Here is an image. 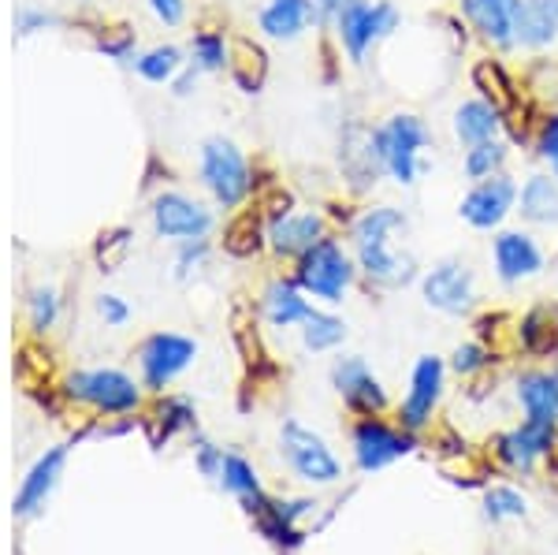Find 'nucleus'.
<instances>
[{"instance_id": "nucleus-14", "label": "nucleus", "mask_w": 558, "mask_h": 555, "mask_svg": "<svg viewBox=\"0 0 558 555\" xmlns=\"http://www.w3.org/2000/svg\"><path fill=\"white\" fill-rule=\"evenodd\" d=\"M328 381H331L336 396L343 399V407L354 418L387 414V407H391V396H387L384 381L376 377V370L365 362L362 354H339V358H331Z\"/></svg>"}, {"instance_id": "nucleus-42", "label": "nucleus", "mask_w": 558, "mask_h": 555, "mask_svg": "<svg viewBox=\"0 0 558 555\" xmlns=\"http://www.w3.org/2000/svg\"><path fill=\"white\" fill-rule=\"evenodd\" d=\"M529 515V499L525 492L514 485H492L484 492V518L488 522H514V518Z\"/></svg>"}, {"instance_id": "nucleus-21", "label": "nucleus", "mask_w": 558, "mask_h": 555, "mask_svg": "<svg viewBox=\"0 0 558 555\" xmlns=\"http://www.w3.org/2000/svg\"><path fill=\"white\" fill-rule=\"evenodd\" d=\"M257 31L268 41H299L310 31H324L313 0H265L257 12Z\"/></svg>"}, {"instance_id": "nucleus-34", "label": "nucleus", "mask_w": 558, "mask_h": 555, "mask_svg": "<svg viewBox=\"0 0 558 555\" xmlns=\"http://www.w3.org/2000/svg\"><path fill=\"white\" fill-rule=\"evenodd\" d=\"M299 336H302V347L310 354H336L339 347L347 343L350 325H347V317H339L336 310L317 306L310 313V321L299 328Z\"/></svg>"}, {"instance_id": "nucleus-38", "label": "nucleus", "mask_w": 558, "mask_h": 555, "mask_svg": "<svg viewBox=\"0 0 558 555\" xmlns=\"http://www.w3.org/2000/svg\"><path fill=\"white\" fill-rule=\"evenodd\" d=\"M89 41L97 52H105L116 64H131L138 60V34L128 23H94L89 26Z\"/></svg>"}, {"instance_id": "nucleus-41", "label": "nucleus", "mask_w": 558, "mask_h": 555, "mask_svg": "<svg viewBox=\"0 0 558 555\" xmlns=\"http://www.w3.org/2000/svg\"><path fill=\"white\" fill-rule=\"evenodd\" d=\"M131 250H134V231L131 228H105V231H97V239H94V262L101 273H116L123 262L131 257Z\"/></svg>"}, {"instance_id": "nucleus-16", "label": "nucleus", "mask_w": 558, "mask_h": 555, "mask_svg": "<svg viewBox=\"0 0 558 555\" xmlns=\"http://www.w3.org/2000/svg\"><path fill=\"white\" fill-rule=\"evenodd\" d=\"M328 236H336V228H331L324 205H299L287 217L268 220V254L283 265H294Z\"/></svg>"}, {"instance_id": "nucleus-25", "label": "nucleus", "mask_w": 558, "mask_h": 555, "mask_svg": "<svg viewBox=\"0 0 558 555\" xmlns=\"http://www.w3.org/2000/svg\"><path fill=\"white\" fill-rule=\"evenodd\" d=\"M514 402L521 418L558 425V365H533L514 377Z\"/></svg>"}, {"instance_id": "nucleus-37", "label": "nucleus", "mask_w": 558, "mask_h": 555, "mask_svg": "<svg viewBox=\"0 0 558 555\" xmlns=\"http://www.w3.org/2000/svg\"><path fill=\"white\" fill-rule=\"evenodd\" d=\"M216 485L223 492H231V496H239L242 504H246V511H254L260 499H265V488H260L254 462H246L235 451L223 455V470H220V481H216Z\"/></svg>"}, {"instance_id": "nucleus-40", "label": "nucleus", "mask_w": 558, "mask_h": 555, "mask_svg": "<svg viewBox=\"0 0 558 555\" xmlns=\"http://www.w3.org/2000/svg\"><path fill=\"white\" fill-rule=\"evenodd\" d=\"M499 362V354L492 351L488 343H481V339H465V343H458L451 358H447V365H451L454 377L462 381H481L484 373H492V365Z\"/></svg>"}, {"instance_id": "nucleus-29", "label": "nucleus", "mask_w": 558, "mask_h": 555, "mask_svg": "<svg viewBox=\"0 0 558 555\" xmlns=\"http://www.w3.org/2000/svg\"><path fill=\"white\" fill-rule=\"evenodd\" d=\"M220 250L235 262H254L268 250V220L260 217L254 205H242L228 217L220 236Z\"/></svg>"}, {"instance_id": "nucleus-47", "label": "nucleus", "mask_w": 558, "mask_h": 555, "mask_svg": "<svg viewBox=\"0 0 558 555\" xmlns=\"http://www.w3.org/2000/svg\"><path fill=\"white\" fill-rule=\"evenodd\" d=\"M94 310H97V317L105 321V328H123L131 321V302L123 299V294H112V291L97 294Z\"/></svg>"}, {"instance_id": "nucleus-45", "label": "nucleus", "mask_w": 558, "mask_h": 555, "mask_svg": "<svg viewBox=\"0 0 558 555\" xmlns=\"http://www.w3.org/2000/svg\"><path fill=\"white\" fill-rule=\"evenodd\" d=\"M533 154L539 165L547 168L551 176H558V109L547 105L544 116H539V131H536V142H533Z\"/></svg>"}, {"instance_id": "nucleus-30", "label": "nucleus", "mask_w": 558, "mask_h": 555, "mask_svg": "<svg viewBox=\"0 0 558 555\" xmlns=\"http://www.w3.org/2000/svg\"><path fill=\"white\" fill-rule=\"evenodd\" d=\"M558 49V0H525L518 20V52L547 57Z\"/></svg>"}, {"instance_id": "nucleus-17", "label": "nucleus", "mask_w": 558, "mask_h": 555, "mask_svg": "<svg viewBox=\"0 0 558 555\" xmlns=\"http://www.w3.org/2000/svg\"><path fill=\"white\" fill-rule=\"evenodd\" d=\"M354 250L357 273H362V283L373 291H402L410 283L421 280V262L413 257V250L402 243H357Z\"/></svg>"}, {"instance_id": "nucleus-24", "label": "nucleus", "mask_w": 558, "mask_h": 555, "mask_svg": "<svg viewBox=\"0 0 558 555\" xmlns=\"http://www.w3.org/2000/svg\"><path fill=\"white\" fill-rule=\"evenodd\" d=\"M410 217L407 209L391 202H362V213L347 228V243H407L410 239Z\"/></svg>"}, {"instance_id": "nucleus-3", "label": "nucleus", "mask_w": 558, "mask_h": 555, "mask_svg": "<svg viewBox=\"0 0 558 555\" xmlns=\"http://www.w3.org/2000/svg\"><path fill=\"white\" fill-rule=\"evenodd\" d=\"M254 172L257 165L246 157L239 142L213 134L197 149V183L205 186L209 202L223 213H235L254 198Z\"/></svg>"}, {"instance_id": "nucleus-11", "label": "nucleus", "mask_w": 558, "mask_h": 555, "mask_svg": "<svg viewBox=\"0 0 558 555\" xmlns=\"http://www.w3.org/2000/svg\"><path fill=\"white\" fill-rule=\"evenodd\" d=\"M488 257H492L495 280L502 288H521V283L544 276L547 268V250L539 243L536 231L525 228V224H507L502 231H495Z\"/></svg>"}, {"instance_id": "nucleus-50", "label": "nucleus", "mask_w": 558, "mask_h": 555, "mask_svg": "<svg viewBox=\"0 0 558 555\" xmlns=\"http://www.w3.org/2000/svg\"><path fill=\"white\" fill-rule=\"evenodd\" d=\"M165 183H172V168H168V160H160L157 154L149 157V165H146V179H142V191L149 194H160V191H168Z\"/></svg>"}, {"instance_id": "nucleus-13", "label": "nucleus", "mask_w": 558, "mask_h": 555, "mask_svg": "<svg viewBox=\"0 0 558 555\" xmlns=\"http://www.w3.org/2000/svg\"><path fill=\"white\" fill-rule=\"evenodd\" d=\"M447 373H451L447 358L421 354L410 370L407 396H402L399 407H395V422H399L402 429H410V433H417V436L425 433V429L432 425V418H436L439 402H444Z\"/></svg>"}, {"instance_id": "nucleus-18", "label": "nucleus", "mask_w": 558, "mask_h": 555, "mask_svg": "<svg viewBox=\"0 0 558 555\" xmlns=\"http://www.w3.org/2000/svg\"><path fill=\"white\" fill-rule=\"evenodd\" d=\"M373 123L368 120H347L343 128H339V176H343V186L347 194H354L357 202L365 198V194L376 191V183L384 179V168L380 160L373 154Z\"/></svg>"}, {"instance_id": "nucleus-8", "label": "nucleus", "mask_w": 558, "mask_h": 555, "mask_svg": "<svg viewBox=\"0 0 558 555\" xmlns=\"http://www.w3.org/2000/svg\"><path fill=\"white\" fill-rule=\"evenodd\" d=\"M413 451H417V433L402 429L399 422H387L384 414L354 418L350 425V455L362 473H380Z\"/></svg>"}, {"instance_id": "nucleus-28", "label": "nucleus", "mask_w": 558, "mask_h": 555, "mask_svg": "<svg viewBox=\"0 0 558 555\" xmlns=\"http://www.w3.org/2000/svg\"><path fill=\"white\" fill-rule=\"evenodd\" d=\"M451 134L462 149L481 146V142H492V138H502V112L476 94L462 97L451 112Z\"/></svg>"}, {"instance_id": "nucleus-31", "label": "nucleus", "mask_w": 558, "mask_h": 555, "mask_svg": "<svg viewBox=\"0 0 558 555\" xmlns=\"http://www.w3.org/2000/svg\"><path fill=\"white\" fill-rule=\"evenodd\" d=\"M272 75V60L268 49L250 34H231V57H228V79L235 83L242 94H260Z\"/></svg>"}, {"instance_id": "nucleus-46", "label": "nucleus", "mask_w": 558, "mask_h": 555, "mask_svg": "<svg viewBox=\"0 0 558 555\" xmlns=\"http://www.w3.org/2000/svg\"><path fill=\"white\" fill-rule=\"evenodd\" d=\"M57 26H64V20H60L57 12H45V8L26 4L15 12V38H34V34L57 31Z\"/></svg>"}, {"instance_id": "nucleus-36", "label": "nucleus", "mask_w": 558, "mask_h": 555, "mask_svg": "<svg viewBox=\"0 0 558 555\" xmlns=\"http://www.w3.org/2000/svg\"><path fill=\"white\" fill-rule=\"evenodd\" d=\"M191 60H186V52L179 49V45H153V49L138 52V60H134V75L142 79V83L149 86H172V79L183 71Z\"/></svg>"}, {"instance_id": "nucleus-1", "label": "nucleus", "mask_w": 558, "mask_h": 555, "mask_svg": "<svg viewBox=\"0 0 558 555\" xmlns=\"http://www.w3.org/2000/svg\"><path fill=\"white\" fill-rule=\"evenodd\" d=\"M373 154L380 160L384 168V179H391L395 186L410 191L417 186L421 179L428 176L432 160H428V149H432V128L421 112H410V109H399V112H387L384 120L373 123Z\"/></svg>"}, {"instance_id": "nucleus-49", "label": "nucleus", "mask_w": 558, "mask_h": 555, "mask_svg": "<svg viewBox=\"0 0 558 555\" xmlns=\"http://www.w3.org/2000/svg\"><path fill=\"white\" fill-rule=\"evenodd\" d=\"M146 8H149L153 20L160 26H168V31L183 26L186 15H191V0H146Z\"/></svg>"}, {"instance_id": "nucleus-5", "label": "nucleus", "mask_w": 558, "mask_h": 555, "mask_svg": "<svg viewBox=\"0 0 558 555\" xmlns=\"http://www.w3.org/2000/svg\"><path fill=\"white\" fill-rule=\"evenodd\" d=\"M279 459L287 462V470L313 488H328L343 481V462L331 451V444L324 441L317 429L302 425L299 418H287L279 425Z\"/></svg>"}, {"instance_id": "nucleus-43", "label": "nucleus", "mask_w": 558, "mask_h": 555, "mask_svg": "<svg viewBox=\"0 0 558 555\" xmlns=\"http://www.w3.org/2000/svg\"><path fill=\"white\" fill-rule=\"evenodd\" d=\"M26 313H31L34 336L52 333L57 321H60V294L52 288H34L31 294H26Z\"/></svg>"}, {"instance_id": "nucleus-22", "label": "nucleus", "mask_w": 558, "mask_h": 555, "mask_svg": "<svg viewBox=\"0 0 558 555\" xmlns=\"http://www.w3.org/2000/svg\"><path fill=\"white\" fill-rule=\"evenodd\" d=\"M68 447L71 444H57L49 447V451L41 455L38 462H34L31 470H26L20 492H15L12 499V511L15 518H34L45 507V499L52 496V488L60 485V478H64V467H68Z\"/></svg>"}, {"instance_id": "nucleus-12", "label": "nucleus", "mask_w": 558, "mask_h": 555, "mask_svg": "<svg viewBox=\"0 0 558 555\" xmlns=\"http://www.w3.org/2000/svg\"><path fill=\"white\" fill-rule=\"evenodd\" d=\"M194 358H197V339L183 333H149L138 343V351H134L142 388L153 391V396H165V391L191 370Z\"/></svg>"}, {"instance_id": "nucleus-33", "label": "nucleus", "mask_w": 558, "mask_h": 555, "mask_svg": "<svg viewBox=\"0 0 558 555\" xmlns=\"http://www.w3.org/2000/svg\"><path fill=\"white\" fill-rule=\"evenodd\" d=\"M194 402L186 396H160L157 407L149 410L146 418V433H149V444L153 447H165L172 441L175 433H186V429H194Z\"/></svg>"}, {"instance_id": "nucleus-4", "label": "nucleus", "mask_w": 558, "mask_h": 555, "mask_svg": "<svg viewBox=\"0 0 558 555\" xmlns=\"http://www.w3.org/2000/svg\"><path fill=\"white\" fill-rule=\"evenodd\" d=\"M402 31V12L395 0H350L343 12L331 20L328 34L343 49L347 64H368L384 41H391Z\"/></svg>"}, {"instance_id": "nucleus-6", "label": "nucleus", "mask_w": 558, "mask_h": 555, "mask_svg": "<svg viewBox=\"0 0 558 555\" xmlns=\"http://www.w3.org/2000/svg\"><path fill=\"white\" fill-rule=\"evenodd\" d=\"M60 391H64V399L97 410L105 418H128L142 407V381H134L123 370H112V365L68 373Z\"/></svg>"}, {"instance_id": "nucleus-23", "label": "nucleus", "mask_w": 558, "mask_h": 555, "mask_svg": "<svg viewBox=\"0 0 558 555\" xmlns=\"http://www.w3.org/2000/svg\"><path fill=\"white\" fill-rule=\"evenodd\" d=\"M470 83L476 89V97L492 101L499 112H510L521 97H525L521 79L514 75V68L507 64V57H499V52H484V57L473 60V64H470Z\"/></svg>"}, {"instance_id": "nucleus-10", "label": "nucleus", "mask_w": 558, "mask_h": 555, "mask_svg": "<svg viewBox=\"0 0 558 555\" xmlns=\"http://www.w3.org/2000/svg\"><path fill=\"white\" fill-rule=\"evenodd\" d=\"M518 186L521 179L510 172L470 183V191L458 198V220L476 236H495L518 217Z\"/></svg>"}, {"instance_id": "nucleus-51", "label": "nucleus", "mask_w": 558, "mask_h": 555, "mask_svg": "<svg viewBox=\"0 0 558 555\" xmlns=\"http://www.w3.org/2000/svg\"><path fill=\"white\" fill-rule=\"evenodd\" d=\"M197 83H202V71H197L194 64H186V68L172 79V86H168V89H172L175 97H191L194 89H197Z\"/></svg>"}, {"instance_id": "nucleus-15", "label": "nucleus", "mask_w": 558, "mask_h": 555, "mask_svg": "<svg viewBox=\"0 0 558 555\" xmlns=\"http://www.w3.org/2000/svg\"><path fill=\"white\" fill-rule=\"evenodd\" d=\"M525 0H454V12L470 26L473 41L488 52L510 57L518 52V20Z\"/></svg>"}, {"instance_id": "nucleus-19", "label": "nucleus", "mask_w": 558, "mask_h": 555, "mask_svg": "<svg viewBox=\"0 0 558 555\" xmlns=\"http://www.w3.org/2000/svg\"><path fill=\"white\" fill-rule=\"evenodd\" d=\"M558 447V425L551 422H533V418H521L514 429L499 433L492 441L495 462L510 473H533L539 462L551 459Z\"/></svg>"}, {"instance_id": "nucleus-39", "label": "nucleus", "mask_w": 558, "mask_h": 555, "mask_svg": "<svg viewBox=\"0 0 558 555\" xmlns=\"http://www.w3.org/2000/svg\"><path fill=\"white\" fill-rule=\"evenodd\" d=\"M547 105H539L536 97H521L510 112H502V138L514 149H533L536 131H539V116H544Z\"/></svg>"}, {"instance_id": "nucleus-26", "label": "nucleus", "mask_w": 558, "mask_h": 555, "mask_svg": "<svg viewBox=\"0 0 558 555\" xmlns=\"http://www.w3.org/2000/svg\"><path fill=\"white\" fill-rule=\"evenodd\" d=\"M518 220L525 228H558V176L536 168L518 186Z\"/></svg>"}, {"instance_id": "nucleus-2", "label": "nucleus", "mask_w": 558, "mask_h": 555, "mask_svg": "<svg viewBox=\"0 0 558 555\" xmlns=\"http://www.w3.org/2000/svg\"><path fill=\"white\" fill-rule=\"evenodd\" d=\"M291 276L317 306H328V310L343 306L350 299V291L357 288V280H362L354 250H350L347 236H339V231L313 246L305 257H299V262L291 265Z\"/></svg>"}, {"instance_id": "nucleus-52", "label": "nucleus", "mask_w": 558, "mask_h": 555, "mask_svg": "<svg viewBox=\"0 0 558 555\" xmlns=\"http://www.w3.org/2000/svg\"><path fill=\"white\" fill-rule=\"evenodd\" d=\"M313 4H317V12H320V23H324V31H328V26H331V20H336V15L343 12V8L350 4V0H313Z\"/></svg>"}, {"instance_id": "nucleus-7", "label": "nucleus", "mask_w": 558, "mask_h": 555, "mask_svg": "<svg viewBox=\"0 0 558 555\" xmlns=\"http://www.w3.org/2000/svg\"><path fill=\"white\" fill-rule=\"evenodd\" d=\"M421 302L432 313H444V317H470L481 288H476V268L465 257H439V262L425 265L417 280Z\"/></svg>"}, {"instance_id": "nucleus-27", "label": "nucleus", "mask_w": 558, "mask_h": 555, "mask_svg": "<svg viewBox=\"0 0 558 555\" xmlns=\"http://www.w3.org/2000/svg\"><path fill=\"white\" fill-rule=\"evenodd\" d=\"M518 351L525 358H558V302H536L518 317L514 325Z\"/></svg>"}, {"instance_id": "nucleus-44", "label": "nucleus", "mask_w": 558, "mask_h": 555, "mask_svg": "<svg viewBox=\"0 0 558 555\" xmlns=\"http://www.w3.org/2000/svg\"><path fill=\"white\" fill-rule=\"evenodd\" d=\"M213 257V243L209 239H191V243H175V257H172V268H175V280H194V276L205 273Z\"/></svg>"}, {"instance_id": "nucleus-35", "label": "nucleus", "mask_w": 558, "mask_h": 555, "mask_svg": "<svg viewBox=\"0 0 558 555\" xmlns=\"http://www.w3.org/2000/svg\"><path fill=\"white\" fill-rule=\"evenodd\" d=\"M510 157H514V146L507 138H492L462 149V179L465 183H484L492 176L510 172Z\"/></svg>"}, {"instance_id": "nucleus-32", "label": "nucleus", "mask_w": 558, "mask_h": 555, "mask_svg": "<svg viewBox=\"0 0 558 555\" xmlns=\"http://www.w3.org/2000/svg\"><path fill=\"white\" fill-rule=\"evenodd\" d=\"M186 57H191V64L202 71V75H220V71H228L231 34L223 31V23H197Z\"/></svg>"}, {"instance_id": "nucleus-9", "label": "nucleus", "mask_w": 558, "mask_h": 555, "mask_svg": "<svg viewBox=\"0 0 558 555\" xmlns=\"http://www.w3.org/2000/svg\"><path fill=\"white\" fill-rule=\"evenodd\" d=\"M153 236L165 243H191V239H213L216 213L209 202L194 198L186 191H160L149 198Z\"/></svg>"}, {"instance_id": "nucleus-20", "label": "nucleus", "mask_w": 558, "mask_h": 555, "mask_svg": "<svg viewBox=\"0 0 558 555\" xmlns=\"http://www.w3.org/2000/svg\"><path fill=\"white\" fill-rule=\"evenodd\" d=\"M317 310V302L305 294L294 276H272L260 291V317L268 321V328L276 333H287V328H302L310 321V313Z\"/></svg>"}, {"instance_id": "nucleus-48", "label": "nucleus", "mask_w": 558, "mask_h": 555, "mask_svg": "<svg viewBox=\"0 0 558 555\" xmlns=\"http://www.w3.org/2000/svg\"><path fill=\"white\" fill-rule=\"evenodd\" d=\"M223 447H216L209 444L205 436H197V444H194V467L202 478H209V481H220V470H223Z\"/></svg>"}]
</instances>
